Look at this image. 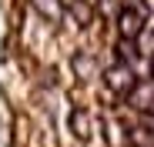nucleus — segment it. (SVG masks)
Returning a JSON list of instances; mask_svg holds the SVG:
<instances>
[{
  "mask_svg": "<svg viewBox=\"0 0 154 147\" xmlns=\"http://www.w3.org/2000/svg\"><path fill=\"white\" fill-rule=\"evenodd\" d=\"M70 67H74V77H81V80L97 77V60H94V54H91V50H74Z\"/></svg>",
  "mask_w": 154,
  "mask_h": 147,
  "instance_id": "obj_6",
  "label": "nucleus"
},
{
  "mask_svg": "<svg viewBox=\"0 0 154 147\" xmlns=\"http://www.w3.org/2000/svg\"><path fill=\"white\" fill-rule=\"evenodd\" d=\"M127 144L131 147H154V130H147L144 124H137V127L127 130Z\"/></svg>",
  "mask_w": 154,
  "mask_h": 147,
  "instance_id": "obj_8",
  "label": "nucleus"
},
{
  "mask_svg": "<svg viewBox=\"0 0 154 147\" xmlns=\"http://www.w3.org/2000/svg\"><path fill=\"white\" fill-rule=\"evenodd\" d=\"M124 100H127V107L137 110L141 117L154 114V77H141V80L134 84V90L127 94Z\"/></svg>",
  "mask_w": 154,
  "mask_h": 147,
  "instance_id": "obj_3",
  "label": "nucleus"
},
{
  "mask_svg": "<svg viewBox=\"0 0 154 147\" xmlns=\"http://www.w3.org/2000/svg\"><path fill=\"white\" fill-rule=\"evenodd\" d=\"M141 77H137V74H134V67H127V64H111L107 70H104V84L117 94V97H127V94H131L134 90V84H137Z\"/></svg>",
  "mask_w": 154,
  "mask_h": 147,
  "instance_id": "obj_2",
  "label": "nucleus"
},
{
  "mask_svg": "<svg viewBox=\"0 0 154 147\" xmlns=\"http://www.w3.org/2000/svg\"><path fill=\"white\" fill-rule=\"evenodd\" d=\"M114 27H117V37H121V40H141L144 30H147V17H141V14L131 10V7H117Z\"/></svg>",
  "mask_w": 154,
  "mask_h": 147,
  "instance_id": "obj_1",
  "label": "nucleus"
},
{
  "mask_svg": "<svg viewBox=\"0 0 154 147\" xmlns=\"http://www.w3.org/2000/svg\"><path fill=\"white\" fill-rule=\"evenodd\" d=\"M67 14H70V20L77 23V27H91V20H94V7L87 4V0H70Z\"/></svg>",
  "mask_w": 154,
  "mask_h": 147,
  "instance_id": "obj_7",
  "label": "nucleus"
},
{
  "mask_svg": "<svg viewBox=\"0 0 154 147\" xmlns=\"http://www.w3.org/2000/svg\"><path fill=\"white\" fill-rule=\"evenodd\" d=\"M30 7L47 20V23H60L67 17V4L64 0H30Z\"/></svg>",
  "mask_w": 154,
  "mask_h": 147,
  "instance_id": "obj_5",
  "label": "nucleus"
},
{
  "mask_svg": "<svg viewBox=\"0 0 154 147\" xmlns=\"http://www.w3.org/2000/svg\"><path fill=\"white\" fill-rule=\"evenodd\" d=\"M70 134H74L77 140H91V134H94V117H91L87 107H74V110H70Z\"/></svg>",
  "mask_w": 154,
  "mask_h": 147,
  "instance_id": "obj_4",
  "label": "nucleus"
},
{
  "mask_svg": "<svg viewBox=\"0 0 154 147\" xmlns=\"http://www.w3.org/2000/svg\"><path fill=\"white\" fill-rule=\"evenodd\" d=\"M151 54H154V30H151Z\"/></svg>",
  "mask_w": 154,
  "mask_h": 147,
  "instance_id": "obj_10",
  "label": "nucleus"
},
{
  "mask_svg": "<svg viewBox=\"0 0 154 147\" xmlns=\"http://www.w3.org/2000/svg\"><path fill=\"white\" fill-rule=\"evenodd\" d=\"M141 124H144L147 130H154V114H147V117H141Z\"/></svg>",
  "mask_w": 154,
  "mask_h": 147,
  "instance_id": "obj_9",
  "label": "nucleus"
}]
</instances>
